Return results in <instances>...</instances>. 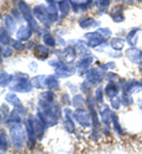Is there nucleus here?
Listing matches in <instances>:
<instances>
[{"label": "nucleus", "mask_w": 142, "mask_h": 154, "mask_svg": "<svg viewBox=\"0 0 142 154\" xmlns=\"http://www.w3.org/2000/svg\"><path fill=\"white\" fill-rule=\"evenodd\" d=\"M61 62H62L61 58H52L51 60H49V65L56 69V68H57V66L61 64Z\"/></svg>", "instance_id": "obj_48"}, {"label": "nucleus", "mask_w": 142, "mask_h": 154, "mask_svg": "<svg viewBox=\"0 0 142 154\" xmlns=\"http://www.w3.org/2000/svg\"><path fill=\"white\" fill-rule=\"evenodd\" d=\"M71 104L76 109L77 108H84V106H86V100L81 94H76V95H74L72 98H71Z\"/></svg>", "instance_id": "obj_25"}, {"label": "nucleus", "mask_w": 142, "mask_h": 154, "mask_svg": "<svg viewBox=\"0 0 142 154\" xmlns=\"http://www.w3.org/2000/svg\"><path fill=\"white\" fill-rule=\"evenodd\" d=\"M141 32V29L140 27H135L133 30H130L127 35V43L130 45V46H135L137 44V40H139V33Z\"/></svg>", "instance_id": "obj_22"}, {"label": "nucleus", "mask_w": 142, "mask_h": 154, "mask_svg": "<svg viewBox=\"0 0 142 154\" xmlns=\"http://www.w3.org/2000/svg\"><path fill=\"white\" fill-rule=\"evenodd\" d=\"M62 103L65 104V106H69V104H71V98L68 96L66 94H64V95L62 96Z\"/></svg>", "instance_id": "obj_50"}, {"label": "nucleus", "mask_w": 142, "mask_h": 154, "mask_svg": "<svg viewBox=\"0 0 142 154\" xmlns=\"http://www.w3.org/2000/svg\"><path fill=\"white\" fill-rule=\"evenodd\" d=\"M76 65H72L71 62L62 60L61 64L55 69V75L58 78H68L76 72Z\"/></svg>", "instance_id": "obj_4"}, {"label": "nucleus", "mask_w": 142, "mask_h": 154, "mask_svg": "<svg viewBox=\"0 0 142 154\" xmlns=\"http://www.w3.org/2000/svg\"><path fill=\"white\" fill-rule=\"evenodd\" d=\"M4 21H5V29L8 31L10 35L14 33V31L17 32V24H16V19L11 16V14H6L4 17Z\"/></svg>", "instance_id": "obj_21"}, {"label": "nucleus", "mask_w": 142, "mask_h": 154, "mask_svg": "<svg viewBox=\"0 0 142 154\" xmlns=\"http://www.w3.org/2000/svg\"><path fill=\"white\" fill-rule=\"evenodd\" d=\"M109 56H114V57H120V56H121V54H110Z\"/></svg>", "instance_id": "obj_58"}, {"label": "nucleus", "mask_w": 142, "mask_h": 154, "mask_svg": "<svg viewBox=\"0 0 142 154\" xmlns=\"http://www.w3.org/2000/svg\"><path fill=\"white\" fill-rule=\"evenodd\" d=\"M45 1H47L49 5H50V4H55V0H45Z\"/></svg>", "instance_id": "obj_59"}, {"label": "nucleus", "mask_w": 142, "mask_h": 154, "mask_svg": "<svg viewBox=\"0 0 142 154\" xmlns=\"http://www.w3.org/2000/svg\"><path fill=\"white\" fill-rule=\"evenodd\" d=\"M12 17L16 20H19L20 18H24L21 11L20 10H17V8H13V10H12Z\"/></svg>", "instance_id": "obj_47"}, {"label": "nucleus", "mask_w": 142, "mask_h": 154, "mask_svg": "<svg viewBox=\"0 0 142 154\" xmlns=\"http://www.w3.org/2000/svg\"><path fill=\"white\" fill-rule=\"evenodd\" d=\"M18 6H19V10L21 11V13H23L24 20H26L27 24L32 27L33 32H35V31H38V29H39L38 23H37V19L33 17V11L30 8V6H29L24 0H20V1H19Z\"/></svg>", "instance_id": "obj_3"}, {"label": "nucleus", "mask_w": 142, "mask_h": 154, "mask_svg": "<svg viewBox=\"0 0 142 154\" xmlns=\"http://www.w3.org/2000/svg\"><path fill=\"white\" fill-rule=\"evenodd\" d=\"M61 87L59 84V79L56 75H51V76H47V89L49 90H52V91H56L58 90Z\"/></svg>", "instance_id": "obj_26"}, {"label": "nucleus", "mask_w": 142, "mask_h": 154, "mask_svg": "<svg viewBox=\"0 0 142 154\" xmlns=\"http://www.w3.org/2000/svg\"><path fill=\"white\" fill-rule=\"evenodd\" d=\"M12 79V83L10 84V89L13 91V93H23V94H26V93H30L33 88V84H32V81L29 78L27 74H23V72H16Z\"/></svg>", "instance_id": "obj_1"}, {"label": "nucleus", "mask_w": 142, "mask_h": 154, "mask_svg": "<svg viewBox=\"0 0 142 154\" xmlns=\"http://www.w3.org/2000/svg\"><path fill=\"white\" fill-rule=\"evenodd\" d=\"M137 1H142V0H137Z\"/></svg>", "instance_id": "obj_62"}, {"label": "nucleus", "mask_w": 142, "mask_h": 154, "mask_svg": "<svg viewBox=\"0 0 142 154\" xmlns=\"http://www.w3.org/2000/svg\"><path fill=\"white\" fill-rule=\"evenodd\" d=\"M66 85H68V88L70 89V91H72V93H76V91L78 90V88H75V84H72V83H68Z\"/></svg>", "instance_id": "obj_54"}, {"label": "nucleus", "mask_w": 142, "mask_h": 154, "mask_svg": "<svg viewBox=\"0 0 142 154\" xmlns=\"http://www.w3.org/2000/svg\"><path fill=\"white\" fill-rule=\"evenodd\" d=\"M14 110H16V112H17V113H18L23 119H25V117L27 116V108H26V107H24L23 104H19V106L14 107Z\"/></svg>", "instance_id": "obj_43"}, {"label": "nucleus", "mask_w": 142, "mask_h": 154, "mask_svg": "<svg viewBox=\"0 0 142 154\" xmlns=\"http://www.w3.org/2000/svg\"><path fill=\"white\" fill-rule=\"evenodd\" d=\"M32 33H33V30H32V27L27 24V25L20 26V27L17 30L16 36H17V39L20 40V42H29L30 38H31V36H32Z\"/></svg>", "instance_id": "obj_14"}, {"label": "nucleus", "mask_w": 142, "mask_h": 154, "mask_svg": "<svg viewBox=\"0 0 142 154\" xmlns=\"http://www.w3.org/2000/svg\"><path fill=\"white\" fill-rule=\"evenodd\" d=\"M50 55V49L46 45H37L35 49V56L41 59V60H45Z\"/></svg>", "instance_id": "obj_20"}, {"label": "nucleus", "mask_w": 142, "mask_h": 154, "mask_svg": "<svg viewBox=\"0 0 142 154\" xmlns=\"http://www.w3.org/2000/svg\"><path fill=\"white\" fill-rule=\"evenodd\" d=\"M90 139H92L94 141H98L101 139V134L98 129H94L91 128V133H90Z\"/></svg>", "instance_id": "obj_46"}, {"label": "nucleus", "mask_w": 142, "mask_h": 154, "mask_svg": "<svg viewBox=\"0 0 142 154\" xmlns=\"http://www.w3.org/2000/svg\"><path fill=\"white\" fill-rule=\"evenodd\" d=\"M33 16L36 17L37 20L43 23L45 26H49L50 24H52V21L49 17V13H47V6H44L41 4L35 6L33 7Z\"/></svg>", "instance_id": "obj_10"}, {"label": "nucleus", "mask_w": 142, "mask_h": 154, "mask_svg": "<svg viewBox=\"0 0 142 154\" xmlns=\"http://www.w3.org/2000/svg\"><path fill=\"white\" fill-rule=\"evenodd\" d=\"M1 123L4 125V122H6L7 121V119H8V116L11 114V110H10V108H8V106H6L5 103L4 104H1Z\"/></svg>", "instance_id": "obj_39"}, {"label": "nucleus", "mask_w": 142, "mask_h": 154, "mask_svg": "<svg viewBox=\"0 0 142 154\" xmlns=\"http://www.w3.org/2000/svg\"><path fill=\"white\" fill-rule=\"evenodd\" d=\"M43 39H44L45 45H46V46H49V48H55V46H56V44H57V40L52 37L51 32H50V33H47V35H45V36H43Z\"/></svg>", "instance_id": "obj_38"}, {"label": "nucleus", "mask_w": 142, "mask_h": 154, "mask_svg": "<svg viewBox=\"0 0 142 154\" xmlns=\"http://www.w3.org/2000/svg\"><path fill=\"white\" fill-rule=\"evenodd\" d=\"M100 119H101V122L102 125L104 127H108L110 128L113 126V112H111V108L109 106H105L103 104L100 109Z\"/></svg>", "instance_id": "obj_12"}, {"label": "nucleus", "mask_w": 142, "mask_h": 154, "mask_svg": "<svg viewBox=\"0 0 142 154\" xmlns=\"http://www.w3.org/2000/svg\"><path fill=\"white\" fill-rule=\"evenodd\" d=\"M5 101H6L7 103H10L11 106H13V107H17V106L21 104L20 98L17 96V95H16L13 91H12V93L6 94V96H5Z\"/></svg>", "instance_id": "obj_30"}, {"label": "nucleus", "mask_w": 142, "mask_h": 154, "mask_svg": "<svg viewBox=\"0 0 142 154\" xmlns=\"http://www.w3.org/2000/svg\"><path fill=\"white\" fill-rule=\"evenodd\" d=\"M124 40L121 38V37H115V38L111 39V42H110V48L114 50V51H121L123 50V48H124Z\"/></svg>", "instance_id": "obj_27"}, {"label": "nucleus", "mask_w": 142, "mask_h": 154, "mask_svg": "<svg viewBox=\"0 0 142 154\" xmlns=\"http://www.w3.org/2000/svg\"><path fill=\"white\" fill-rule=\"evenodd\" d=\"M120 90H121V88H120L119 84H116L115 82H109V83L105 85V88H104V94H105V96L110 100V98H113V97L119 96Z\"/></svg>", "instance_id": "obj_16"}, {"label": "nucleus", "mask_w": 142, "mask_h": 154, "mask_svg": "<svg viewBox=\"0 0 142 154\" xmlns=\"http://www.w3.org/2000/svg\"><path fill=\"white\" fill-rule=\"evenodd\" d=\"M75 48H76V50H77V54H80L82 56H89V55H91L90 46H89L88 43L84 42V40H77Z\"/></svg>", "instance_id": "obj_23"}, {"label": "nucleus", "mask_w": 142, "mask_h": 154, "mask_svg": "<svg viewBox=\"0 0 142 154\" xmlns=\"http://www.w3.org/2000/svg\"><path fill=\"white\" fill-rule=\"evenodd\" d=\"M104 89L102 88L101 85L100 87H97L96 88V90H95V100H96V102H97V104H98V107H102L103 104H104V102H103V98H104Z\"/></svg>", "instance_id": "obj_33"}, {"label": "nucleus", "mask_w": 142, "mask_h": 154, "mask_svg": "<svg viewBox=\"0 0 142 154\" xmlns=\"http://www.w3.org/2000/svg\"><path fill=\"white\" fill-rule=\"evenodd\" d=\"M110 1L111 0H96V4H97V6L102 10V12H104L107 10V7L109 6Z\"/></svg>", "instance_id": "obj_44"}, {"label": "nucleus", "mask_w": 142, "mask_h": 154, "mask_svg": "<svg viewBox=\"0 0 142 154\" xmlns=\"http://www.w3.org/2000/svg\"><path fill=\"white\" fill-rule=\"evenodd\" d=\"M140 82H141V84H142V78H141V79H140Z\"/></svg>", "instance_id": "obj_61"}, {"label": "nucleus", "mask_w": 142, "mask_h": 154, "mask_svg": "<svg viewBox=\"0 0 142 154\" xmlns=\"http://www.w3.org/2000/svg\"><path fill=\"white\" fill-rule=\"evenodd\" d=\"M140 71H141V72H142V63H141V64H140Z\"/></svg>", "instance_id": "obj_60"}, {"label": "nucleus", "mask_w": 142, "mask_h": 154, "mask_svg": "<svg viewBox=\"0 0 142 154\" xmlns=\"http://www.w3.org/2000/svg\"><path fill=\"white\" fill-rule=\"evenodd\" d=\"M74 119L78 122V125L83 128H90L91 125V117L89 112H86L84 108H77L74 112Z\"/></svg>", "instance_id": "obj_6"}, {"label": "nucleus", "mask_w": 142, "mask_h": 154, "mask_svg": "<svg viewBox=\"0 0 142 154\" xmlns=\"http://www.w3.org/2000/svg\"><path fill=\"white\" fill-rule=\"evenodd\" d=\"M95 56L89 55V56H84L82 57L77 63H76V70L78 72V75L81 77H85L86 72L90 70V65L92 64V62L95 60Z\"/></svg>", "instance_id": "obj_8"}, {"label": "nucleus", "mask_w": 142, "mask_h": 154, "mask_svg": "<svg viewBox=\"0 0 142 154\" xmlns=\"http://www.w3.org/2000/svg\"><path fill=\"white\" fill-rule=\"evenodd\" d=\"M115 66H116V64H115L114 62H108V63H105V68H107V70H114Z\"/></svg>", "instance_id": "obj_51"}, {"label": "nucleus", "mask_w": 142, "mask_h": 154, "mask_svg": "<svg viewBox=\"0 0 142 154\" xmlns=\"http://www.w3.org/2000/svg\"><path fill=\"white\" fill-rule=\"evenodd\" d=\"M58 10H59V14H61V18H65L68 14H69V12H70V10H71V4H70V1L69 0H59L58 1Z\"/></svg>", "instance_id": "obj_24"}, {"label": "nucleus", "mask_w": 142, "mask_h": 154, "mask_svg": "<svg viewBox=\"0 0 142 154\" xmlns=\"http://www.w3.org/2000/svg\"><path fill=\"white\" fill-rule=\"evenodd\" d=\"M70 1V4H80L81 2V0H69Z\"/></svg>", "instance_id": "obj_57"}, {"label": "nucleus", "mask_w": 142, "mask_h": 154, "mask_svg": "<svg viewBox=\"0 0 142 154\" xmlns=\"http://www.w3.org/2000/svg\"><path fill=\"white\" fill-rule=\"evenodd\" d=\"M85 38L86 43L91 49H97L101 45L107 43V39L102 36L98 31H92V32H88L85 33Z\"/></svg>", "instance_id": "obj_7"}, {"label": "nucleus", "mask_w": 142, "mask_h": 154, "mask_svg": "<svg viewBox=\"0 0 142 154\" xmlns=\"http://www.w3.org/2000/svg\"><path fill=\"white\" fill-rule=\"evenodd\" d=\"M0 42H1V45H7V44H11V42H12L8 31L5 27L0 29Z\"/></svg>", "instance_id": "obj_32"}, {"label": "nucleus", "mask_w": 142, "mask_h": 154, "mask_svg": "<svg viewBox=\"0 0 142 154\" xmlns=\"http://www.w3.org/2000/svg\"><path fill=\"white\" fill-rule=\"evenodd\" d=\"M113 127H114V131L117 133L119 135H123V129H122L121 122L119 120V116L116 115L115 113L113 114Z\"/></svg>", "instance_id": "obj_35"}, {"label": "nucleus", "mask_w": 142, "mask_h": 154, "mask_svg": "<svg viewBox=\"0 0 142 154\" xmlns=\"http://www.w3.org/2000/svg\"><path fill=\"white\" fill-rule=\"evenodd\" d=\"M29 69L31 70V71H37V63L36 62H31L30 64H29Z\"/></svg>", "instance_id": "obj_52"}, {"label": "nucleus", "mask_w": 142, "mask_h": 154, "mask_svg": "<svg viewBox=\"0 0 142 154\" xmlns=\"http://www.w3.org/2000/svg\"><path fill=\"white\" fill-rule=\"evenodd\" d=\"M0 148H1V154H6L7 149H8V139H7V134L4 129H1V134H0Z\"/></svg>", "instance_id": "obj_28"}, {"label": "nucleus", "mask_w": 142, "mask_h": 154, "mask_svg": "<svg viewBox=\"0 0 142 154\" xmlns=\"http://www.w3.org/2000/svg\"><path fill=\"white\" fill-rule=\"evenodd\" d=\"M41 101L44 102H47V103H53L55 100H56V95L52 90H46V91H43L41 95Z\"/></svg>", "instance_id": "obj_31"}, {"label": "nucleus", "mask_w": 142, "mask_h": 154, "mask_svg": "<svg viewBox=\"0 0 142 154\" xmlns=\"http://www.w3.org/2000/svg\"><path fill=\"white\" fill-rule=\"evenodd\" d=\"M24 127H25V131H26V135H27V147L30 149H32L36 145V141L38 140L37 134H36V131L33 128V125L31 122V120L27 117L25 121H24Z\"/></svg>", "instance_id": "obj_11"}, {"label": "nucleus", "mask_w": 142, "mask_h": 154, "mask_svg": "<svg viewBox=\"0 0 142 154\" xmlns=\"http://www.w3.org/2000/svg\"><path fill=\"white\" fill-rule=\"evenodd\" d=\"M104 79V71L101 68H90L85 75V81L89 82L92 87H98Z\"/></svg>", "instance_id": "obj_5"}, {"label": "nucleus", "mask_w": 142, "mask_h": 154, "mask_svg": "<svg viewBox=\"0 0 142 154\" xmlns=\"http://www.w3.org/2000/svg\"><path fill=\"white\" fill-rule=\"evenodd\" d=\"M11 46L14 49V50H24V49H26V46H25V44H23V42L20 40H18V39H12V42H11Z\"/></svg>", "instance_id": "obj_42"}, {"label": "nucleus", "mask_w": 142, "mask_h": 154, "mask_svg": "<svg viewBox=\"0 0 142 154\" xmlns=\"http://www.w3.org/2000/svg\"><path fill=\"white\" fill-rule=\"evenodd\" d=\"M125 56L134 64H141L142 63V50L137 49V48L131 46L130 49H128L125 51Z\"/></svg>", "instance_id": "obj_15"}, {"label": "nucleus", "mask_w": 142, "mask_h": 154, "mask_svg": "<svg viewBox=\"0 0 142 154\" xmlns=\"http://www.w3.org/2000/svg\"><path fill=\"white\" fill-rule=\"evenodd\" d=\"M116 1H120V0H116Z\"/></svg>", "instance_id": "obj_63"}, {"label": "nucleus", "mask_w": 142, "mask_h": 154, "mask_svg": "<svg viewBox=\"0 0 142 154\" xmlns=\"http://www.w3.org/2000/svg\"><path fill=\"white\" fill-rule=\"evenodd\" d=\"M121 101H122V106H124V107L131 106V104H133V102H134L131 94H129V93H128V91H125V90H123V91H122Z\"/></svg>", "instance_id": "obj_34"}, {"label": "nucleus", "mask_w": 142, "mask_h": 154, "mask_svg": "<svg viewBox=\"0 0 142 154\" xmlns=\"http://www.w3.org/2000/svg\"><path fill=\"white\" fill-rule=\"evenodd\" d=\"M78 25L82 29L88 30V29H92V27H100V21L95 20L94 18H82L78 21Z\"/></svg>", "instance_id": "obj_19"}, {"label": "nucleus", "mask_w": 142, "mask_h": 154, "mask_svg": "<svg viewBox=\"0 0 142 154\" xmlns=\"http://www.w3.org/2000/svg\"><path fill=\"white\" fill-rule=\"evenodd\" d=\"M109 103H110V108L114 109V110H119L122 106V101H121V96H116L113 97L109 100Z\"/></svg>", "instance_id": "obj_37"}, {"label": "nucleus", "mask_w": 142, "mask_h": 154, "mask_svg": "<svg viewBox=\"0 0 142 154\" xmlns=\"http://www.w3.org/2000/svg\"><path fill=\"white\" fill-rule=\"evenodd\" d=\"M125 91H128L129 94H135V93H139L142 90V84L140 81H135V79H130V81H127L125 83V87L124 89ZM122 90V91H123Z\"/></svg>", "instance_id": "obj_17"}, {"label": "nucleus", "mask_w": 142, "mask_h": 154, "mask_svg": "<svg viewBox=\"0 0 142 154\" xmlns=\"http://www.w3.org/2000/svg\"><path fill=\"white\" fill-rule=\"evenodd\" d=\"M91 1L92 0H81V4H83V5H85V6H90V4H91Z\"/></svg>", "instance_id": "obj_55"}, {"label": "nucleus", "mask_w": 142, "mask_h": 154, "mask_svg": "<svg viewBox=\"0 0 142 154\" xmlns=\"http://www.w3.org/2000/svg\"><path fill=\"white\" fill-rule=\"evenodd\" d=\"M137 106H139V108H140V109L142 110V97L137 100Z\"/></svg>", "instance_id": "obj_56"}, {"label": "nucleus", "mask_w": 142, "mask_h": 154, "mask_svg": "<svg viewBox=\"0 0 142 154\" xmlns=\"http://www.w3.org/2000/svg\"><path fill=\"white\" fill-rule=\"evenodd\" d=\"M10 137H11V142L13 145V148L17 152L23 151L25 147V141L27 140L25 127H23L21 123L10 126Z\"/></svg>", "instance_id": "obj_2"}, {"label": "nucleus", "mask_w": 142, "mask_h": 154, "mask_svg": "<svg viewBox=\"0 0 142 154\" xmlns=\"http://www.w3.org/2000/svg\"><path fill=\"white\" fill-rule=\"evenodd\" d=\"M63 128L69 133V134H74L76 132V126H75V122L72 120V115H74V112L70 109V108H64L63 109Z\"/></svg>", "instance_id": "obj_9"}, {"label": "nucleus", "mask_w": 142, "mask_h": 154, "mask_svg": "<svg viewBox=\"0 0 142 154\" xmlns=\"http://www.w3.org/2000/svg\"><path fill=\"white\" fill-rule=\"evenodd\" d=\"M111 19L114 20L115 23H122L124 21V14H123V10H115L113 13H111Z\"/></svg>", "instance_id": "obj_36"}, {"label": "nucleus", "mask_w": 142, "mask_h": 154, "mask_svg": "<svg viewBox=\"0 0 142 154\" xmlns=\"http://www.w3.org/2000/svg\"><path fill=\"white\" fill-rule=\"evenodd\" d=\"M96 31H98V32H100V33H101L102 36H103L105 39H108V38H110V37H111V31H110V29H107V27L102 29V27H98Z\"/></svg>", "instance_id": "obj_45"}, {"label": "nucleus", "mask_w": 142, "mask_h": 154, "mask_svg": "<svg viewBox=\"0 0 142 154\" xmlns=\"http://www.w3.org/2000/svg\"><path fill=\"white\" fill-rule=\"evenodd\" d=\"M25 46H26V49H29V50H32V49H36V46H37V45H36L33 42H29V43H27Z\"/></svg>", "instance_id": "obj_53"}, {"label": "nucleus", "mask_w": 142, "mask_h": 154, "mask_svg": "<svg viewBox=\"0 0 142 154\" xmlns=\"http://www.w3.org/2000/svg\"><path fill=\"white\" fill-rule=\"evenodd\" d=\"M105 76H107V79H108L109 82H115V81L119 78V76H117L115 72H111V71H109Z\"/></svg>", "instance_id": "obj_49"}, {"label": "nucleus", "mask_w": 142, "mask_h": 154, "mask_svg": "<svg viewBox=\"0 0 142 154\" xmlns=\"http://www.w3.org/2000/svg\"><path fill=\"white\" fill-rule=\"evenodd\" d=\"M81 91L82 93H84V94H86V95H90V93H91V89H92V85L89 83V82H86L85 79H84V82L81 84Z\"/></svg>", "instance_id": "obj_41"}, {"label": "nucleus", "mask_w": 142, "mask_h": 154, "mask_svg": "<svg viewBox=\"0 0 142 154\" xmlns=\"http://www.w3.org/2000/svg\"><path fill=\"white\" fill-rule=\"evenodd\" d=\"M13 55V48H10L7 45H1V58L11 57Z\"/></svg>", "instance_id": "obj_40"}, {"label": "nucleus", "mask_w": 142, "mask_h": 154, "mask_svg": "<svg viewBox=\"0 0 142 154\" xmlns=\"http://www.w3.org/2000/svg\"><path fill=\"white\" fill-rule=\"evenodd\" d=\"M55 54L59 55L58 58H62V60H65V62H72L75 58L77 57V50L72 45L66 46L63 50H57V51H55Z\"/></svg>", "instance_id": "obj_13"}, {"label": "nucleus", "mask_w": 142, "mask_h": 154, "mask_svg": "<svg viewBox=\"0 0 142 154\" xmlns=\"http://www.w3.org/2000/svg\"><path fill=\"white\" fill-rule=\"evenodd\" d=\"M32 84L37 89H47V76L46 75H39L35 76L32 79Z\"/></svg>", "instance_id": "obj_18"}, {"label": "nucleus", "mask_w": 142, "mask_h": 154, "mask_svg": "<svg viewBox=\"0 0 142 154\" xmlns=\"http://www.w3.org/2000/svg\"><path fill=\"white\" fill-rule=\"evenodd\" d=\"M12 79H13V76H11V75H8L6 71L1 70V72H0V85H1L2 88L10 87V84L12 83Z\"/></svg>", "instance_id": "obj_29"}]
</instances>
